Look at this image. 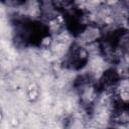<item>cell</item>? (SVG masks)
Returning <instances> with one entry per match:
<instances>
[{"label": "cell", "instance_id": "3957f363", "mask_svg": "<svg viewBox=\"0 0 129 129\" xmlns=\"http://www.w3.org/2000/svg\"><path fill=\"white\" fill-rule=\"evenodd\" d=\"M104 5V0H72V6L85 14H92Z\"/></svg>", "mask_w": 129, "mask_h": 129}, {"label": "cell", "instance_id": "6da1fadb", "mask_svg": "<svg viewBox=\"0 0 129 129\" xmlns=\"http://www.w3.org/2000/svg\"><path fill=\"white\" fill-rule=\"evenodd\" d=\"M63 63L68 69L74 71L83 70L90 62V52L87 46L77 43L75 40L69 46L67 52L63 55Z\"/></svg>", "mask_w": 129, "mask_h": 129}, {"label": "cell", "instance_id": "277c9868", "mask_svg": "<svg viewBox=\"0 0 129 129\" xmlns=\"http://www.w3.org/2000/svg\"><path fill=\"white\" fill-rule=\"evenodd\" d=\"M25 0H0V2L9 8H18Z\"/></svg>", "mask_w": 129, "mask_h": 129}, {"label": "cell", "instance_id": "7a4b0ae2", "mask_svg": "<svg viewBox=\"0 0 129 129\" xmlns=\"http://www.w3.org/2000/svg\"><path fill=\"white\" fill-rule=\"evenodd\" d=\"M103 27L93 21L87 22L75 36V41L81 45L89 46L99 42L103 37Z\"/></svg>", "mask_w": 129, "mask_h": 129}, {"label": "cell", "instance_id": "5b68a950", "mask_svg": "<svg viewBox=\"0 0 129 129\" xmlns=\"http://www.w3.org/2000/svg\"><path fill=\"white\" fill-rule=\"evenodd\" d=\"M3 119H4V113H3V110H2V108H0V124L2 123Z\"/></svg>", "mask_w": 129, "mask_h": 129}]
</instances>
